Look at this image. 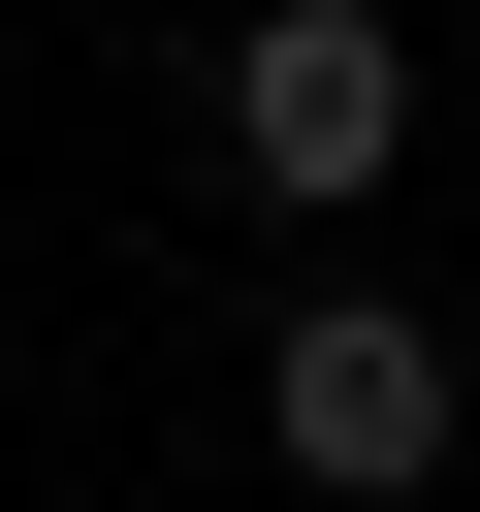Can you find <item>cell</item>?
<instances>
[{"label": "cell", "instance_id": "1", "mask_svg": "<svg viewBox=\"0 0 480 512\" xmlns=\"http://www.w3.org/2000/svg\"><path fill=\"white\" fill-rule=\"evenodd\" d=\"M384 160H416V32H384V0H224V192L352 224Z\"/></svg>", "mask_w": 480, "mask_h": 512}, {"label": "cell", "instance_id": "2", "mask_svg": "<svg viewBox=\"0 0 480 512\" xmlns=\"http://www.w3.org/2000/svg\"><path fill=\"white\" fill-rule=\"evenodd\" d=\"M256 448H288L320 512H416V480H448V320H416V288H320V320L256 352Z\"/></svg>", "mask_w": 480, "mask_h": 512}]
</instances>
